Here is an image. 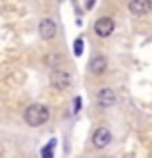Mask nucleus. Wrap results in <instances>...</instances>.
I'll return each instance as SVG.
<instances>
[{"instance_id":"f257e3e1","label":"nucleus","mask_w":152,"mask_h":158,"mask_svg":"<svg viewBox=\"0 0 152 158\" xmlns=\"http://www.w3.org/2000/svg\"><path fill=\"white\" fill-rule=\"evenodd\" d=\"M23 120H25L29 127H41V125H44L50 120V110H48V106L41 104V102H33V104H29L25 108Z\"/></svg>"},{"instance_id":"f03ea898","label":"nucleus","mask_w":152,"mask_h":158,"mask_svg":"<svg viewBox=\"0 0 152 158\" xmlns=\"http://www.w3.org/2000/svg\"><path fill=\"white\" fill-rule=\"evenodd\" d=\"M50 85H52V89L56 91H66L69 89V85H71V75L68 69H62V68H56L50 72Z\"/></svg>"},{"instance_id":"7ed1b4c3","label":"nucleus","mask_w":152,"mask_h":158,"mask_svg":"<svg viewBox=\"0 0 152 158\" xmlns=\"http://www.w3.org/2000/svg\"><path fill=\"white\" fill-rule=\"evenodd\" d=\"M116 29V21L112 18H98L94 21V33L100 39H108Z\"/></svg>"},{"instance_id":"20e7f679","label":"nucleus","mask_w":152,"mask_h":158,"mask_svg":"<svg viewBox=\"0 0 152 158\" xmlns=\"http://www.w3.org/2000/svg\"><path fill=\"white\" fill-rule=\"evenodd\" d=\"M127 8L135 18H142V15L152 12V0H129Z\"/></svg>"},{"instance_id":"39448f33","label":"nucleus","mask_w":152,"mask_h":158,"mask_svg":"<svg viewBox=\"0 0 152 158\" xmlns=\"http://www.w3.org/2000/svg\"><path fill=\"white\" fill-rule=\"evenodd\" d=\"M112 143V133L108 127H104V125H100V127L94 129L92 133V145L97 148H106L108 145Z\"/></svg>"},{"instance_id":"423d86ee","label":"nucleus","mask_w":152,"mask_h":158,"mask_svg":"<svg viewBox=\"0 0 152 158\" xmlns=\"http://www.w3.org/2000/svg\"><path fill=\"white\" fill-rule=\"evenodd\" d=\"M97 104L100 108H110L116 104V93L110 89V87H102L97 94Z\"/></svg>"},{"instance_id":"0eeeda50","label":"nucleus","mask_w":152,"mask_h":158,"mask_svg":"<svg viewBox=\"0 0 152 158\" xmlns=\"http://www.w3.org/2000/svg\"><path fill=\"white\" fill-rule=\"evenodd\" d=\"M39 35H41V39H44V41L54 39L56 37V23L50 18L41 19V23H39Z\"/></svg>"},{"instance_id":"6e6552de","label":"nucleus","mask_w":152,"mask_h":158,"mask_svg":"<svg viewBox=\"0 0 152 158\" xmlns=\"http://www.w3.org/2000/svg\"><path fill=\"white\" fill-rule=\"evenodd\" d=\"M106 68H108V60L104 56H94L89 62V69H91L92 75H102L104 72H106Z\"/></svg>"},{"instance_id":"1a4fd4ad","label":"nucleus","mask_w":152,"mask_h":158,"mask_svg":"<svg viewBox=\"0 0 152 158\" xmlns=\"http://www.w3.org/2000/svg\"><path fill=\"white\" fill-rule=\"evenodd\" d=\"M54 148H56V139H50L48 143L43 147V151H41V158H54Z\"/></svg>"},{"instance_id":"9d476101","label":"nucleus","mask_w":152,"mask_h":158,"mask_svg":"<svg viewBox=\"0 0 152 158\" xmlns=\"http://www.w3.org/2000/svg\"><path fill=\"white\" fill-rule=\"evenodd\" d=\"M44 62H46V66H50V68H60L58 64H60V56H58V54H50V56H46L44 58Z\"/></svg>"},{"instance_id":"9b49d317","label":"nucleus","mask_w":152,"mask_h":158,"mask_svg":"<svg viewBox=\"0 0 152 158\" xmlns=\"http://www.w3.org/2000/svg\"><path fill=\"white\" fill-rule=\"evenodd\" d=\"M83 46H85L83 39L81 37L75 39V43H73V54H75V56H81V54H83Z\"/></svg>"},{"instance_id":"f8f14e48","label":"nucleus","mask_w":152,"mask_h":158,"mask_svg":"<svg viewBox=\"0 0 152 158\" xmlns=\"http://www.w3.org/2000/svg\"><path fill=\"white\" fill-rule=\"evenodd\" d=\"M79 110H81V97H75V100H73V112L77 114Z\"/></svg>"}]
</instances>
